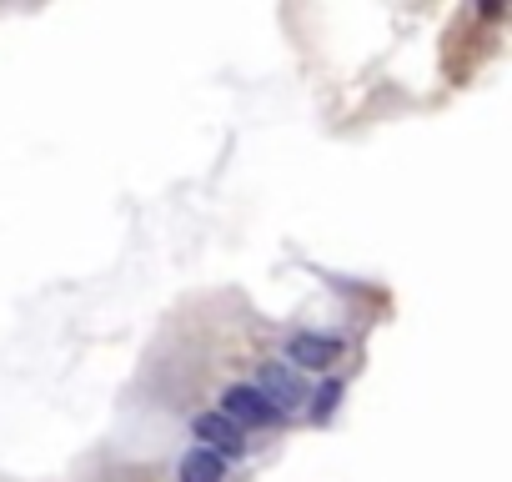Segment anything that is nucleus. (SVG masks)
Masks as SVG:
<instances>
[{
	"instance_id": "f257e3e1",
	"label": "nucleus",
	"mask_w": 512,
	"mask_h": 482,
	"mask_svg": "<svg viewBox=\"0 0 512 482\" xmlns=\"http://www.w3.org/2000/svg\"><path fill=\"white\" fill-rule=\"evenodd\" d=\"M221 417L226 422H236V427H267V422H277L282 412L256 392V387H231L226 397H221Z\"/></svg>"
},
{
	"instance_id": "7ed1b4c3",
	"label": "nucleus",
	"mask_w": 512,
	"mask_h": 482,
	"mask_svg": "<svg viewBox=\"0 0 512 482\" xmlns=\"http://www.w3.org/2000/svg\"><path fill=\"white\" fill-rule=\"evenodd\" d=\"M191 427H196V437L206 442V452H216V457H241V452H246V432H241L236 422H226L221 412H201Z\"/></svg>"
},
{
	"instance_id": "423d86ee",
	"label": "nucleus",
	"mask_w": 512,
	"mask_h": 482,
	"mask_svg": "<svg viewBox=\"0 0 512 482\" xmlns=\"http://www.w3.org/2000/svg\"><path fill=\"white\" fill-rule=\"evenodd\" d=\"M337 397H342V382H322V392H317V407H312V417H317V422H327V417H332V407H337Z\"/></svg>"
},
{
	"instance_id": "39448f33",
	"label": "nucleus",
	"mask_w": 512,
	"mask_h": 482,
	"mask_svg": "<svg viewBox=\"0 0 512 482\" xmlns=\"http://www.w3.org/2000/svg\"><path fill=\"white\" fill-rule=\"evenodd\" d=\"M221 472H226V462L206 447H191L181 457V482H221Z\"/></svg>"
},
{
	"instance_id": "f03ea898",
	"label": "nucleus",
	"mask_w": 512,
	"mask_h": 482,
	"mask_svg": "<svg viewBox=\"0 0 512 482\" xmlns=\"http://www.w3.org/2000/svg\"><path fill=\"white\" fill-rule=\"evenodd\" d=\"M256 392H262L277 412H287V407H297L307 392H302V377L287 367V362H262V372H256Z\"/></svg>"
},
{
	"instance_id": "20e7f679",
	"label": "nucleus",
	"mask_w": 512,
	"mask_h": 482,
	"mask_svg": "<svg viewBox=\"0 0 512 482\" xmlns=\"http://www.w3.org/2000/svg\"><path fill=\"white\" fill-rule=\"evenodd\" d=\"M287 357H292L297 367H317V372H327V367L342 357V342H337V337H317V332H297V337L287 342Z\"/></svg>"
}]
</instances>
